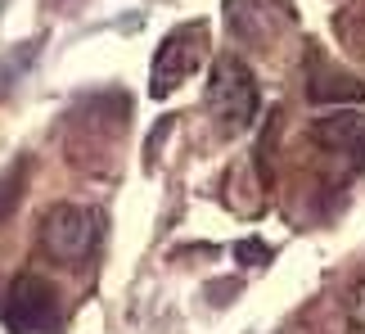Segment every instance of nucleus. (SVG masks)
Returning <instances> with one entry per match:
<instances>
[{
  "instance_id": "nucleus-1",
  "label": "nucleus",
  "mask_w": 365,
  "mask_h": 334,
  "mask_svg": "<svg viewBox=\"0 0 365 334\" xmlns=\"http://www.w3.org/2000/svg\"><path fill=\"white\" fill-rule=\"evenodd\" d=\"M0 321L9 334H59L63 325V303L59 289L41 275H19L0 303Z\"/></svg>"
},
{
  "instance_id": "nucleus-2",
  "label": "nucleus",
  "mask_w": 365,
  "mask_h": 334,
  "mask_svg": "<svg viewBox=\"0 0 365 334\" xmlns=\"http://www.w3.org/2000/svg\"><path fill=\"white\" fill-rule=\"evenodd\" d=\"M207 104L221 122V131L235 136L244 131L252 118H257V81L252 73L235 59V54H221L212 64V81H207Z\"/></svg>"
},
{
  "instance_id": "nucleus-3",
  "label": "nucleus",
  "mask_w": 365,
  "mask_h": 334,
  "mask_svg": "<svg viewBox=\"0 0 365 334\" xmlns=\"http://www.w3.org/2000/svg\"><path fill=\"white\" fill-rule=\"evenodd\" d=\"M95 244H100V213L95 208L59 203L41 221V248L54 262H86Z\"/></svg>"
},
{
  "instance_id": "nucleus-4",
  "label": "nucleus",
  "mask_w": 365,
  "mask_h": 334,
  "mask_svg": "<svg viewBox=\"0 0 365 334\" xmlns=\"http://www.w3.org/2000/svg\"><path fill=\"white\" fill-rule=\"evenodd\" d=\"M203 46H207V36H203L199 23L176 27V32L163 41L158 54H153V73H149V95H153V100L172 95L180 81H185L194 68L203 64Z\"/></svg>"
},
{
  "instance_id": "nucleus-5",
  "label": "nucleus",
  "mask_w": 365,
  "mask_h": 334,
  "mask_svg": "<svg viewBox=\"0 0 365 334\" xmlns=\"http://www.w3.org/2000/svg\"><path fill=\"white\" fill-rule=\"evenodd\" d=\"M312 136H316L320 149L347 158L352 172H365V113H356V108L329 113V118H320L316 127H312Z\"/></svg>"
},
{
  "instance_id": "nucleus-6",
  "label": "nucleus",
  "mask_w": 365,
  "mask_h": 334,
  "mask_svg": "<svg viewBox=\"0 0 365 334\" xmlns=\"http://www.w3.org/2000/svg\"><path fill=\"white\" fill-rule=\"evenodd\" d=\"M307 95H312V104H352V100H365V81L347 77L343 68H329L320 64L316 54L307 59Z\"/></svg>"
},
{
  "instance_id": "nucleus-7",
  "label": "nucleus",
  "mask_w": 365,
  "mask_h": 334,
  "mask_svg": "<svg viewBox=\"0 0 365 334\" xmlns=\"http://www.w3.org/2000/svg\"><path fill=\"white\" fill-rule=\"evenodd\" d=\"M27 163H19L9 172V181H0V221L5 217H14V208H19V194H23V186H27Z\"/></svg>"
},
{
  "instance_id": "nucleus-8",
  "label": "nucleus",
  "mask_w": 365,
  "mask_h": 334,
  "mask_svg": "<svg viewBox=\"0 0 365 334\" xmlns=\"http://www.w3.org/2000/svg\"><path fill=\"white\" fill-rule=\"evenodd\" d=\"M240 258H244V262H266V244H252V240L240 244Z\"/></svg>"
}]
</instances>
